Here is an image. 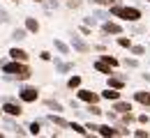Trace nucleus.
<instances>
[{
	"label": "nucleus",
	"mask_w": 150,
	"mask_h": 138,
	"mask_svg": "<svg viewBox=\"0 0 150 138\" xmlns=\"http://www.w3.org/2000/svg\"><path fill=\"white\" fill-rule=\"evenodd\" d=\"M106 12H109L111 19H120V21H125V23H136V21H141V16H143V12H141L139 7H134V5H122V2L109 5Z\"/></svg>",
	"instance_id": "f257e3e1"
},
{
	"label": "nucleus",
	"mask_w": 150,
	"mask_h": 138,
	"mask_svg": "<svg viewBox=\"0 0 150 138\" xmlns=\"http://www.w3.org/2000/svg\"><path fill=\"white\" fill-rule=\"evenodd\" d=\"M0 71L2 74H9V76H14L16 81H28L33 76V69H30V64L28 62H19V60H7V62H2L0 64Z\"/></svg>",
	"instance_id": "f03ea898"
},
{
	"label": "nucleus",
	"mask_w": 150,
	"mask_h": 138,
	"mask_svg": "<svg viewBox=\"0 0 150 138\" xmlns=\"http://www.w3.org/2000/svg\"><path fill=\"white\" fill-rule=\"evenodd\" d=\"M0 108H2V115H9V118L19 120L23 115V104H21L19 99H7V101L0 104Z\"/></svg>",
	"instance_id": "7ed1b4c3"
},
{
	"label": "nucleus",
	"mask_w": 150,
	"mask_h": 138,
	"mask_svg": "<svg viewBox=\"0 0 150 138\" xmlns=\"http://www.w3.org/2000/svg\"><path fill=\"white\" fill-rule=\"evenodd\" d=\"M19 101L21 104H35V101H39V88H35V85H21Z\"/></svg>",
	"instance_id": "20e7f679"
},
{
	"label": "nucleus",
	"mask_w": 150,
	"mask_h": 138,
	"mask_svg": "<svg viewBox=\"0 0 150 138\" xmlns=\"http://www.w3.org/2000/svg\"><path fill=\"white\" fill-rule=\"evenodd\" d=\"M69 48H72V51H76L79 55H86V53H90V51H93V46L83 39V37H79L76 32H72V35H69Z\"/></svg>",
	"instance_id": "39448f33"
},
{
	"label": "nucleus",
	"mask_w": 150,
	"mask_h": 138,
	"mask_svg": "<svg viewBox=\"0 0 150 138\" xmlns=\"http://www.w3.org/2000/svg\"><path fill=\"white\" fill-rule=\"evenodd\" d=\"M125 32V28H122V23L120 21H102V35H106V37H118V35H122Z\"/></svg>",
	"instance_id": "423d86ee"
},
{
	"label": "nucleus",
	"mask_w": 150,
	"mask_h": 138,
	"mask_svg": "<svg viewBox=\"0 0 150 138\" xmlns=\"http://www.w3.org/2000/svg\"><path fill=\"white\" fill-rule=\"evenodd\" d=\"M127 83H129V76H127V74H118V71H113V74L106 76V88L125 90V88H127Z\"/></svg>",
	"instance_id": "0eeeda50"
},
{
	"label": "nucleus",
	"mask_w": 150,
	"mask_h": 138,
	"mask_svg": "<svg viewBox=\"0 0 150 138\" xmlns=\"http://www.w3.org/2000/svg\"><path fill=\"white\" fill-rule=\"evenodd\" d=\"M76 99L81 101V104H99L102 97H99V92H93V90H88V88H76Z\"/></svg>",
	"instance_id": "6e6552de"
},
{
	"label": "nucleus",
	"mask_w": 150,
	"mask_h": 138,
	"mask_svg": "<svg viewBox=\"0 0 150 138\" xmlns=\"http://www.w3.org/2000/svg\"><path fill=\"white\" fill-rule=\"evenodd\" d=\"M7 55H9V60H19V62H30V53H28L25 48H21V46H12V48L7 51Z\"/></svg>",
	"instance_id": "1a4fd4ad"
},
{
	"label": "nucleus",
	"mask_w": 150,
	"mask_h": 138,
	"mask_svg": "<svg viewBox=\"0 0 150 138\" xmlns=\"http://www.w3.org/2000/svg\"><path fill=\"white\" fill-rule=\"evenodd\" d=\"M46 122L53 124V127H58V129H67V124H69V120H65L60 113H49V115H46Z\"/></svg>",
	"instance_id": "9d476101"
},
{
	"label": "nucleus",
	"mask_w": 150,
	"mask_h": 138,
	"mask_svg": "<svg viewBox=\"0 0 150 138\" xmlns=\"http://www.w3.org/2000/svg\"><path fill=\"white\" fill-rule=\"evenodd\" d=\"M23 28L28 30V35H39V30H42V25H39V21L35 19V16H25Z\"/></svg>",
	"instance_id": "9b49d317"
},
{
	"label": "nucleus",
	"mask_w": 150,
	"mask_h": 138,
	"mask_svg": "<svg viewBox=\"0 0 150 138\" xmlns=\"http://www.w3.org/2000/svg\"><path fill=\"white\" fill-rule=\"evenodd\" d=\"M132 101H136V104H141V106H150V90H136L134 95H132Z\"/></svg>",
	"instance_id": "f8f14e48"
},
{
	"label": "nucleus",
	"mask_w": 150,
	"mask_h": 138,
	"mask_svg": "<svg viewBox=\"0 0 150 138\" xmlns=\"http://www.w3.org/2000/svg\"><path fill=\"white\" fill-rule=\"evenodd\" d=\"M93 69L97 71V74H104V76H109V74H113V71H115L111 64H106L104 60H99V58H97V60L93 62Z\"/></svg>",
	"instance_id": "ddd939ff"
},
{
	"label": "nucleus",
	"mask_w": 150,
	"mask_h": 138,
	"mask_svg": "<svg viewBox=\"0 0 150 138\" xmlns=\"http://www.w3.org/2000/svg\"><path fill=\"white\" fill-rule=\"evenodd\" d=\"M111 108L115 111V113H127V111H134L132 101H125V99H115V101H111Z\"/></svg>",
	"instance_id": "4468645a"
},
{
	"label": "nucleus",
	"mask_w": 150,
	"mask_h": 138,
	"mask_svg": "<svg viewBox=\"0 0 150 138\" xmlns=\"http://www.w3.org/2000/svg\"><path fill=\"white\" fill-rule=\"evenodd\" d=\"M99 97L106 99V101H115V99L122 97V90H115V88H104V90L99 92Z\"/></svg>",
	"instance_id": "2eb2a0df"
},
{
	"label": "nucleus",
	"mask_w": 150,
	"mask_h": 138,
	"mask_svg": "<svg viewBox=\"0 0 150 138\" xmlns=\"http://www.w3.org/2000/svg\"><path fill=\"white\" fill-rule=\"evenodd\" d=\"M53 64H56V74H69V71H74V62H62L60 58H56Z\"/></svg>",
	"instance_id": "dca6fc26"
},
{
	"label": "nucleus",
	"mask_w": 150,
	"mask_h": 138,
	"mask_svg": "<svg viewBox=\"0 0 150 138\" xmlns=\"http://www.w3.org/2000/svg\"><path fill=\"white\" fill-rule=\"evenodd\" d=\"M97 136L115 138V127H113V124H97Z\"/></svg>",
	"instance_id": "f3484780"
},
{
	"label": "nucleus",
	"mask_w": 150,
	"mask_h": 138,
	"mask_svg": "<svg viewBox=\"0 0 150 138\" xmlns=\"http://www.w3.org/2000/svg\"><path fill=\"white\" fill-rule=\"evenodd\" d=\"M53 46H56V51H58V55H69L72 53V48H69V44L67 41H62V39H53Z\"/></svg>",
	"instance_id": "a211bd4d"
},
{
	"label": "nucleus",
	"mask_w": 150,
	"mask_h": 138,
	"mask_svg": "<svg viewBox=\"0 0 150 138\" xmlns=\"http://www.w3.org/2000/svg\"><path fill=\"white\" fill-rule=\"evenodd\" d=\"M67 129H72L76 136H83V138H86V136H90V134H88V129H86V127H83L81 122H74V120H72V122L67 124Z\"/></svg>",
	"instance_id": "6ab92c4d"
},
{
	"label": "nucleus",
	"mask_w": 150,
	"mask_h": 138,
	"mask_svg": "<svg viewBox=\"0 0 150 138\" xmlns=\"http://www.w3.org/2000/svg\"><path fill=\"white\" fill-rule=\"evenodd\" d=\"M81 83H83V76L81 74H72L65 85H67V90H76V88H81Z\"/></svg>",
	"instance_id": "aec40b11"
},
{
	"label": "nucleus",
	"mask_w": 150,
	"mask_h": 138,
	"mask_svg": "<svg viewBox=\"0 0 150 138\" xmlns=\"http://www.w3.org/2000/svg\"><path fill=\"white\" fill-rule=\"evenodd\" d=\"M113 127H115V136H132V129L129 124H122V122H113Z\"/></svg>",
	"instance_id": "412c9836"
},
{
	"label": "nucleus",
	"mask_w": 150,
	"mask_h": 138,
	"mask_svg": "<svg viewBox=\"0 0 150 138\" xmlns=\"http://www.w3.org/2000/svg\"><path fill=\"white\" fill-rule=\"evenodd\" d=\"M99 60H104V62H106V64H111L113 69H118V67H120V60L115 58V55H111V53H109V51H104V53H102V55H99Z\"/></svg>",
	"instance_id": "4be33fe9"
},
{
	"label": "nucleus",
	"mask_w": 150,
	"mask_h": 138,
	"mask_svg": "<svg viewBox=\"0 0 150 138\" xmlns=\"http://www.w3.org/2000/svg\"><path fill=\"white\" fill-rule=\"evenodd\" d=\"M25 129H28V136H39L42 134V120H33Z\"/></svg>",
	"instance_id": "5701e85b"
},
{
	"label": "nucleus",
	"mask_w": 150,
	"mask_h": 138,
	"mask_svg": "<svg viewBox=\"0 0 150 138\" xmlns=\"http://www.w3.org/2000/svg\"><path fill=\"white\" fill-rule=\"evenodd\" d=\"M44 106L49 108V111H53V113H62L65 108H62V104L56 101V99H44Z\"/></svg>",
	"instance_id": "b1692460"
},
{
	"label": "nucleus",
	"mask_w": 150,
	"mask_h": 138,
	"mask_svg": "<svg viewBox=\"0 0 150 138\" xmlns=\"http://www.w3.org/2000/svg\"><path fill=\"white\" fill-rule=\"evenodd\" d=\"M86 113H88V115H93V118H99L104 111H102V106H99V104H86Z\"/></svg>",
	"instance_id": "393cba45"
},
{
	"label": "nucleus",
	"mask_w": 150,
	"mask_h": 138,
	"mask_svg": "<svg viewBox=\"0 0 150 138\" xmlns=\"http://www.w3.org/2000/svg\"><path fill=\"white\" fill-rule=\"evenodd\" d=\"M12 39H14V41L28 39V30H25V28H14V30H12Z\"/></svg>",
	"instance_id": "a878e982"
},
{
	"label": "nucleus",
	"mask_w": 150,
	"mask_h": 138,
	"mask_svg": "<svg viewBox=\"0 0 150 138\" xmlns=\"http://www.w3.org/2000/svg\"><path fill=\"white\" fill-rule=\"evenodd\" d=\"M129 53H132V55H136V58H141V55L148 53V48H146L143 44H132V46H129Z\"/></svg>",
	"instance_id": "bb28decb"
},
{
	"label": "nucleus",
	"mask_w": 150,
	"mask_h": 138,
	"mask_svg": "<svg viewBox=\"0 0 150 138\" xmlns=\"http://www.w3.org/2000/svg\"><path fill=\"white\" fill-rule=\"evenodd\" d=\"M115 44H118L120 48H127V51H129V46L134 44V41H132V37H125V35H118V37H115Z\"/></svg>",
	"instance_id": "cd10ccee"
},
{
	"label": "nucleus",
	"mask_w": 150,
	"mask_h": 138,
	"mask_svg": "<svg viewBox=\"0 0 150 138\" xmlns=\"http://www.w3.org/2000/svg\"><path fill=\"white\" fill-rule=\"evenodd\" d=\"M118 118H120L122 124H132V122H136V115H134L132 111H127V113H118Z\"/></svg>",
	"instance_id": "c85d7f7f"
},
{
	"label": "nucleus",
	"mask_w": 150,
	"mask_h": 138,
	"mask_svg": "<svg viewBox=\"0 0 150 138\" xmlns=\"http://www.w3.org/2000/svg\"><path fill=\"white\" fill-rule=\"evenodd\" d=\"M122 64H125L127 69H136V67H139V58H136V55H132V58H125V60H122Z\"/></svg>",
	"instance_id": "c756f323"
},
{
	"label": "nucleus",
	"mask_w": 150,
	"mask_h": 138,
	"mask_svg": "<svg viewBox=\"0 0 150 138\" xmlns=\"http://www.w3.org/2000/svg\"><path fill=\"white\" fill-rule=\"evenodd\" d=\"M42 7H44L46 12H51V9H58V7H60V2H58V0H44Z\"/></svg>",
	"instance_id": "7c9ffc66"
},
{
	"label": "nucleus",
	"mask_w": 150,
	"mask_h": 138,
	"mask_svg": "<svg viewBox=\"0 0 150 138\" xmlns=\"http://www.w3.org/2000/svg\"><path fill=\"white\" fill-rule=\"evenodd\" d=\"M79 32H81L83 37H93V28H90V25H86V23H83V25H79Z\"/></svg>",
	"instance_id": "2f4dec72"
},
{
	"label": "nucleus",
	"mask_w": 150,
	"mask_h": 138,
	"mask_svg": "<svg viewBox=\"0 0 150 138\" xmlns=\"http://www.w3.org/2000/svg\"><path fill=\"white\" fill-rule=\"evenodd\" d=\"M132 136H136V138H148V136H150V129H134V131H132Z\"/></svg>",
	"instance_id": "473e14b6"
},
{
	"label": "nucleus",
	"mask_w": 150,
	"mask_h": 138,
	"mask_svg": "<svg viewBox=\"0 0 150 138\" xmlns=\"http://www.w3.org/2000/svg\"><path fill=\"white\" fill-rule=\"evenodd\" d=\"M93 5H97V7H109V5H113V2H120V0H90Z\"/></svg>",
	"instance_id": "72a5a7b5"
},
{
	"label": "nucleus",
	"mask_w": 150,
	"mask_h": 138,
	"mask_svg": "<svg viewBox=\"0 0 150 138\" xmlns=\"http://www.w3.org/2000/svg\"><path fill=\"white\" fill-rule=\"evenodd\" d=\"M93 16H95V19H99V21L111 19V16H109V12H102V9H95V12H93Z\"/></svg>",
	"instance_id": "f704fd0d"
},
{
	"label": "nucleus",
	"mask_w": 150,
	"mask_h": 138,
	"mask_svg": "<svg viewBox=\"0 0 150 138\" xmlns=\"http://www.w3.org/2000/svg\"><path fill=\"white\" fill-rule=\"evenodd\" d=\"M39 60H42V62H51V60H53V55H51L49 51H39Z\"/></svg>",
	"instance_id": "c9c22d12"
},
{
	"label": "nucleus",
	"mask_w": 150,
	"mask_h": 138,
	"mask_svg": "<svg viewBox=\"0 0 150 138\" xmlns=\"http://www.w3.org/2000/svg\"><path fill=\"white\" fill-rule=\"evenodd\" d=\"M136 122H139V124H148L150 115H148V113H141V115H136Z\"/></svg>",
	"instance_id": "e433bc0d"
},
{
	"label": "nucleus",
	"mask_w": 150,
	"mask_h": 138,
	"mask_svg": "<svg viewBox=\"0 0 150 138\" xmlns=\"http://www.w3.org/2000/svg\"><path fill=\"white\" fill-rule=\"evenodd\" d=\"M129 30H132V32H146V30H148V28H146V25H141V23H139V21H136V23H134V25H132Z\"/></svg>",
	"instance_id": "4c0bfd02"
},
{
	"label": "nucleus",
	"mask_w": 150,
	"mask_h": 138,
	"mask_svg": "<svg viewBox=\"0 0 150 138\" xmlns=\"http://www.w3.org/2000/svg\"><path fill=\"white\" fill-rule=\"evenodd\" d=\"M81 5H83V0H67V7L69 9H79Z\"/></svg>",
	"instance_id": "58836bf2"
},
{
	"label": "nucleus",
	"mask_w": 150,
	"mask_h": 138,
	"mask_svg": "<svg viewBox=\"0 0 150 138\" xmlns=\"http://www.w3.org/2000/svg\"><path fill=\"white\" fill-rule=\"evenodd\" d=\"M83 127L88 129V134H90V136H93V134H97V124H95V122H86Z\"/></svg>",
	"instance_id": "ea45409f"
},
{
	"label": "nucleus",
	"mask_w": 150,
	"mask_h": 138,
	"mask_svg": "<svg viewBox=\"0 0 150 138\" xmlns=\"http://www.w3.org/2000/svg\"><path fill=\"white\" fill-rule=\"evenodd\" d=\"M5 23H9V14L5 9H0V25H5Z\"/></svg>",
	"instance_id": "a19ab883"
},
{
	"label": "nucleus",
	"mask_w": 150,
	"mask_h": 138,
	"mask_svg": "<svg viewBox=\"0 0 150 138\" xmlns=\"http://www.w3.org/2000/svg\"><path fill=\"white\" fill-rule=\"evenodd\" d=\"M106 120H109V122H115V120H118V113H115V111H106Z\"/></svg>",
	"instance_id": "79ce46f5"
},
{
	"label": "nucleus",
	"mask_w": 150,
	"mask_h": 138,
	"mask_svg": "<svg viewBox=\"0 0 150 138\" xmlns=\"http://www.w3.org/2000/svg\"><path fill=\"white\" fill-rule=\"evenodd\" d=\"M83 23H86V25H90V28H95V23H97V21H95V16H83Z\"/></svg>",
	"instance_id": "37998d69"
},
{
	"label": "nucleus",
	"mask_w": 150,
	"mask_h": 138,
	"mask_svg": "<svg viewBox=\"0 0 150 138\" xmlns=\"http://www.w3.org/2000/svg\"><path fill=\"white\" fill-rule=\"evenodd\" d=\"M69 108L79 111V108H81V101H79V99H72V101H69Z\"/></svg>",
	"instance_id": "c03bdc74"
},
{
	"label": "nucleus",
	"mask_w": 150,
	"mask_h": 138,
	"mask_svg": "<svg viewBox=\"0 0 150 138\" xmlns=\"http://www.w3.org/2000/svg\"><path fill=\"white\" fill-rule=\"evenodd\" d=\"M93 48L97 51V53H104V51H106V44H95Z\"/></svg>",
	"instance_id": "a18cd8bd"
},
{
	"label": "nucleus",
	"mask_w": 150,
	"mask_h": 138,
	"mask_svg": "<svg viewBox=\"0 0 150 138\" xmlns=\"http://www.w3.org/2000/svg\"><path fill=\"white\" fill-rule=\"evenodd\" d=\"M141 81H146V83H150V74L146 71V74H141Z\"/></svg>",
	"instance_id": "49530a36"
},
{
	"label": "nucleus",
	"mask_w": 150,
	"mask_h": 138,
	"mask_svg": "<svg viewBox=\"0 0 150 138\" xmlns=\"http://www.w3.org/2000/svg\"><path fill=\"white\" fill-rule=\"evenodd\" d=\"M33 2H37V5H42V2H44V0H33Z\"/></svg>",
	"instance_id": "de8ad7c7"
},
{
	"label": "nucleus",
	"mask_w": 150,
	"mask_h": 138,
	"mask_svg": "<svg viewBox=\"0 0 150 138\" xmlns=\"http://www.w3.org/2000/svg\"><path fill=\"white\" fill-rule=\"evenodd\" d=\"M12 2H14V5H19V2H21V0H12Z\"/></svg>",
	"instance_id": "09e8293b"
},
{
	"label": "nucleus",
	"mask_w": 150,
	"mask_h": 138,
	"mask_svg": "<svg viewBox=\"0 0 150 138\" xmlns=\"http://www.w3.org/2000/svg\"><path fill=\"white\" fill-rule=\"evenodd\" d=\"M0 115H2V108H0Z\"/></svg>",
	"instance_id": "8fccbe9b"
},
{
	"label": "nucleus",
	"mask_w": 150,
	"mask_h": 138,
	"mask_svg": "<svg viewBox=\"0 0 150 138\" xmlns=\"http://www.w3.org/2000/svg\"><path fill=\"white\" fill-rule=\"evenodd\" d=\"M148 67H150V60H148Z\"/></svg>",
	"instance_id": "3c124183"
},
{
	"label": "nucleus",
	"mask_w": 150,
	"mask_h": 138,
	"mask_svg": "<svg viewBox=\"0 0 150 138\" xmlns=\"http://www.w3.org/2000/svg\"><path fill=\"white\" fill-rule=\"evenodd\" d=\"M0 64H2V60H0Z\"/></svg>",
	"instance_id": "603ef678"
},
{
	"label": "nucleus",
	"mask_w": 150,
	"mask_h": 138,
	"mask_svg": "<svg viewBox=\"0 0 150 138\" xmlns=\"http://www.w3.org/2000/svg\"><path fill=\"white\" fill-rule=\"evenodd\" d=\"M148 5H150V0H148Z\"/></svg>",
	"instance_id": "864d4df0"
}]
</instances>
